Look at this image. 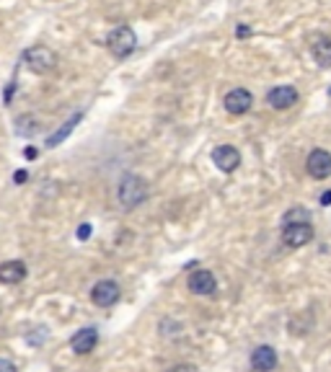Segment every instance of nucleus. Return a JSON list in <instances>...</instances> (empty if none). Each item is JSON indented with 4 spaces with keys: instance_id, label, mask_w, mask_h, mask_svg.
<instances>
[{
    "instance_id": "1",
    "label": "nucleus",
    "mask_w": 331,
    "mask_h": 372,
    "mask_svg": "<svg viewBox=\"0 0 331 372\" xmlns=\"http://www.w3.org/2000/svg\"><path fill=\"white\" fill-rule=\"evenodd\" d=\"M148 194H150L148 181L142 179V176H135V173H127L117 186V199L125 210H135V207H140V204L148 199Z\"/></svg>"
},
{
    "instance_id": "2",
    "label": "nucleus",
    "mask_w": 331,
    "mask_h": 372,
    "mask_svg": "<svg viewBox=\"0 0 331 372\" xmlns=\"http://www.w3.org/2000/svg\"><path fill=\"white\" fill-rule=\"evenodd\" d=\"M23 63H26V67H29L32 73L47 75V73H52L54 70L57 57H54V52L50 50V47H44V44H34V47H29V50L23 52Z\"/></svg>"
},
{
    "instance_id": "3",
    "label": "nucleus",
    "mask_w": 331,
    "mask_h": 372,
    "mask_svg": "<svg viewBox=\"0 0 331 372\" xmlns=\"http://www.w3.org/2000/svg\"><path fill=\"white\" fill-rule=\"evenodd\" d=\"M135 47H138V36L129 26H117L109 34V50L114 57H127V54L135 52Z\"/></svg>"
},
{
    "instance_id": "4",
    "label": "nucleus",
    "mask_w": 331,
    "mask_h": 372,
    "mask_svg": "<svg viewBox=\"0 0 331 372\" xmlns=\"http://www.w3.org/2000/svg\"><path fill=\"white\" fill-rule=\"evenodd\" d=\"M223 107L228 114H233V117H244L251 111L254 107V96L246 91V88H233V91H228L223 98Z\"/></svg>"
},
{
    "instance_id": "5",
    "label": "nucleus",
    "mask_w": 331,
    "mask_h": 372,
    "mask_svg": "<svg viewBox=\"0 0 331 372\" xmlns=\"http://www.w3.org/2000/svg\"><path fill=\"white\" fill-rule=\"evenodd\" d=\"M186 287H189V292L200 295V298H210V295H215V289H217V279H215V274L210 269H197L186 279Z\"/></svg>"
},
{
    "instance_id": "6",
    "label": "nucleus",
    "mask_w": 331,
    "mask_h": 372,
    "mask_svg": "<svg viewBox=\"0 0 331 372\" xmlns=\"http://www.w3.org/2000/svg\"><path fill=\"white\" fill-rule=\"evenodd\" d=\"M306 168H308V176H313L316 181H323L331 176V153L323 148L310 150L308 160H306Z\"/></svg>"
},
{
    "instance_id": "7",
    "label": "nucleus",
    "mask_w": 331,
    "mask_h": 372,
    "mask_svg": "<svg viewBox=\"0 0 331 372\" xmlns=\"http://www.w3.org/2000/svg\"><path fill=\"white\" fill-rule=\"evenodd\" d=\"M298 88L295 85H277V88H272L267 94V104L272 109H277V111H288L298 104Z\"/></svg>"
},
{
    "instance_id": "8",
    "label": "nucleus",
    "mask_w": 331,
    "mask_h": 372,
    "mask_svg": "<svg viewBox=\"0 0 331 372\" xmlns=\"http://www.w3.org/2000/svg\"><path fill=\"white\" fill-rule=\"evenodd\" d=\"M91 300H94V305H98V308H111L119 300V285L114 279H101L91 289Z\"/></svg>"
},
{
    "instance_id": "9",
    "label": "nucleus",
    "mask_w": 331,
    "mask_h": 372,
    "mask_svg": "<svg viewBox=\"0 0 331 372\" xmlns=\"http://www.w3.org/2000/svg\"><path fill=\"white\" fill-rule=\"evenodd\" d=\"M313 241V225L310 223H300V225H285L282 230V243L288 248H303Z\"/></svg>"
},
{
    "instance_id": "10",
    "label": "nucleus",
    "mask_w": 331,
    "mask_h": 372,
    "mask_svg": "<svg viewBox=\"0 0 331 372\" xmlns=\"http://www.w3.org/2000/svg\"><path fill=\"white\" fill-rule=\"evenodd\" d=\"M213 163L223 173H233L241 166V155H238V150L233 145H220V148L213 150Z\"/></svg>"
},
{
    "instance_id": "11",
    "label": "nucleus",
    "mask_w": 331,
    "mask_h": 372,
    "mask_svg": "<svg viewBox=\"0 0 331 372\" xmlns=\"http://www.w3.org/2000/svg\"><path fill=\"white\" fill-rule=\"evenodd\" d=\"M277 364H279L277 351L272 349V347H267V344H261V347H257V349L251 351V367L257 372H272Z\"/></svg>"
},
{
    "instance_id": "12",
    "label": "nucleus",
    "mask_w": 331,
    "mask_h": 372,
    "mask_svg": "<svg viewBox=\"0 0 331 372\" xmlns=\"http://www.w3.org/2000/svg\"><path fill=\"white\" fill-rule=\"evenodd\" d=\"M98 344V331L96 329H81L78 333H75L73 339H70V349L75 351V354H91V351L96 349Z\"/></svg>"
},
{
    "instance_id": "13",
    "label": "nucleus",
    "mask_w": 331,
    "mask_h": 372,
    "mask_svg": "<svg viewBox=\"0 0 331 372\" xmlns=\"http://www.w3.org/2000/svg\"><path fill=\"white\" fill-rule=\"evenodd\" d=\"M26 279V264L13 259V261H6L0 264V285H21Z\"/></svg>"
},
{
    "instance_id": "14",
    "label": "nucleus",
    "mask_w": 331,
    "mask_h": 372,
    "mask_svg": "<svg viewBox=\"0 0 331 372\" xmlns=\"http://www.w3.org/2000/svg\"><path fill=\"white\" fill-rule=\"evenodd\" d=\"M81 119H83V111L73 114V117L67 119V122H65L63 127L57 129L54 135H50V140H47V148H57L60 142H65V140H67V135H70V132H73V129L78 127V122H81Z\"/></svg>"
},
{
    "instance_id": "15",
    "label": "nucleus",
    "mask_w": 331,
    "mask_h": 372,
    "mask_svg": "<svg viewBox=\"0 0 331 372\" xmlns=\"http://www.w3.org/2000/svg\"><path fill=\"white\" fill-rule=\"evenodd\" d=\"M313 60L319 67H331V36H319L313 42Z\"/></svg>"
},
{
    "instance_id": "16",
    "label": "nucleus",
    "mask_w": 331,
    "mask_h": 372,
    "mask_svg": "<svg viewBox=\"0 0 331 372\" xmlns=\"http://www.w3.org/2000/svg\"><path fill=\"white\" fill-rule=\"evenodd\" d=\"M300 223H310V212L303 210V207H292L282 217V225H300Z\"/></svg>"
},
{
    "instance_id": "17",
    "label": "nucleus",
    "mask_w": 331,
    "mask_h": 372,
    "mask_svg": "<svg viewBox=\"0 0 331 372\" xmlns=\"http://www.w3.org/2000/svg\"><path fill=\"white\" fill-rule=\"evenodd\" d=\"M36 129H39V127H36V122H34V119L21 117V119H19V127H16V132H19V135H23V138H32Z\"/></svg>"
},
{
    "instance_id": "18",
    "label": "nucleus",
    "mask_w": 331,
    "mask_h": 372,
    "mask_svg": "<svg viewBox=\"0 0 331 372\" xmlns=\"http://www.w3.org/2000/svg\"><path fill=\"white\" fill-rule=\"evenodd\" d=\"M91 233H94V228H91V225L88 223H83V225H78V241H88V238H91Z\"/></svg>"
},
{
    "instance_id": "19",
    "label": "nucleus",
    "mask_w": 331,
    "mask_h": 372,
    "mask_svg": "<svg viewBox=\"0 0 331 372\" xmlns=\"http://www.w3.org/2000/svg\"><path fill=\"white\" fill-rule=\"evenodd\" d=\"M169 372H200L197 370V364H189V362H182V364H173Z\"/></svg>"
},
{
    "instance_id": "20",
    "label": "nucleus",
    "mask_w": 331,
    "mask_h": 372,
    "mask_svg": "<svg viewBox=\"0 0 331 372\" xmlns=\"http://www.w3.org/2000/svg\"><path fill=\"white\" fill-rule=\"evenodd\" d=\"M235 36H238V39H248V36H251V26L238 23V26H235Z\"/></svg>"
},
{
    "instance_id": "21",
    "label": "nucleus",
    "mask_w": 331,
    "mask_h": 372,
    "mask_svg": "<svg viewBox=\"0 0 331 372\" xmlns=\"http://www.w3.org/2000/svg\"><path fill=\"white\" fill-rule=\"evenodd\" d=\"M13 94H16V80H11V83L6 85V94H3V98H6V104H11Z\"/></svg>"
},
{
    "instance_id": "22",
    "label": "nucleus",
    "mask_w": 331,
    "mask_h": 372,
    "mask_svg": "<svg viewBox=\"0 0 331 372\" xmlns=\"http://www.w3.org/2000/svg\"><path fill=\"white\" fill-rule=\"evenodd\" d=\"M0 372H16V364L8 360H0Z\"/></svg>"
},
{
    "instance_id": "23",
    "label": "nucleus",
    "mask_w": 331,
    "mask_h": 372,
    "mask_svg": "<svg viewBox=\"0 0 331 372\" xmlns=\"http://www.w3.org/2000/svg\"><path fill=\"white\" fill-rule=\"evenodd\" d=\"M36 155H39V150H36V148H26V150H23V158H26V160H34Z\"/></svg>"
},
{
    "instance_id": "24",
    "label": "nucleus",
    "mask_w": 331,
    "mask_h": 372,
    "mask_svg": "<svg viewBox=\"0 0 331 372\" xmlns=\"http://www.w3.org/2000/svg\"><path fill=\"white\" fill-rule=\"evenodd\" d=\"M26 179H29V173H26V171H16V176H13V181H16V184H23Z\"/></svg>"
},
{
    "instance_id": "25",
    "label": "nucleus",
    "mask_w": 331,
    "mask_h": 372,
    "mask_svg": "<svg viewBox=\"0 0 331 372\" xmlns=\"http://www.w3.org/2000/svg\"><path fill=\"white\" fill-rule=\"evenodd\" d=\"M321 204H323V207H329V204H331V192L321 194Z\"/></svg>"
}]
</instances>
